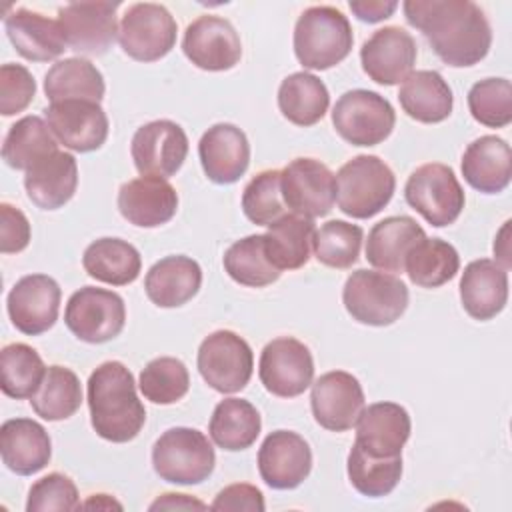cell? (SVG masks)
<instances>
[{"label":"cell","instance_id":"obj_1","mask_svg":"<svg viewBox=\"0 0 512 512\" xmlns=\"http://www.w3.org/2000/svg\"><path fill=\"white\" fill-rule=\"evenodd\" d=\"M402 8L408 24L424 34L444 64L464 68L486 58L492 30L478 4L470 0H408Z\"/></svg>","mask_w":512,"mask_h":512},{"label":"cell","instance_id":"obj_2","mask_svg":"<svg viewBox=\"0 0 512 512\" xmlns=\"http://www.w3.org/2000/svg\"><path fill=\"white\" fill-rule=\"evenodd\" d=\"M88 408L94 432L114 444L134 440L146 422L134 376L118 360L102 362L90 374Z\"/></svg>","mask_w":512,"mask_h":512},{"label":"cell","instance_id":"obj_3","mask_svg":"<svg viewBox=\"0 0 512 512\" xmlns=\"http://www.w3.org/2000/svg\"><path fill=\"white\" fill-rule=\"evenodd\" d=\"M352 26L334 6L306 8L294 26V54L308 70H328L352 50Z\"/></svg>","mask_w":512,"mask_h":512},{"label":"cell","instance_id":"obj_4","mask_svg":"<svg viewBox=\"0 0 512 512\" xmlns=\"http://www.w3.org/2000/svg\"><path fill=\"white\" fill-rule=\"evenodd\" d=\"M396 178L390 166L372 154L348 160L336 174L338 208L358 220L376 216L394 196Z\"/></svg>","mask_w":512,"mask_h":512},{"label":"cell","instance_id":"obj_5","mask_svg":"<svg viewBox=\"0 0 512 512\" xmlns=\"http://www.w3.org/2000/svg\"><path fill=\"white\" fill-rule=\"evenodd\" d=\"M342 302L356 322L390 326L408 306V288L394 274L360 268L346 278Z\"/></svg>","mask_w":512,"mask_h":512},{"label":"cell","instance_id":"obj_6","mask_svg":"<svg viewBox=\"0 0 512 512\" xmlns=\"http://www.w3.org/2000/svg\"><path fill=\"white\" fill-rule=\"evenodd\" d=\"M214 464V448L196 428H170L152 446L154 472L170 484H200L212 474Z\"/></svg>","mask_w":512,"mask_h":512},{"label":"cell","instance_id":"obj_7","mask_svg":"<svg viewBox=\"0 0 512 512\" xmlns=\"http://www.w3.org/2000/svg\"><path fill=\"white\" fill-rule=\"evenodd\" d=\"M404 198L436 228L454 224L466 202L454 170L440 162L418 166L406 180Z\"/></svg>","mask_w":512,"mask_h":512},{"label":"cell","instance_id":"obj_8","mask_svg":"<svg viewBox=\"0 0 512 512\" xmlns=\"http://www.w3.org/2000/svg\"><path fill=\"white\" fill-rule=\"evenodd\" d=\"M334 130L352 146L384 142L396 124L392 104L378 92L356 88L344 92L332 108Z\"/></svg>","mask_w":512,"mask_h":512},{"label":"cell","instance_id":"obj_9","mask_svg":"<svg viewBox=\"0 0 512 512\" xmlns=\"http://www.w3.org/2000/svg\"><path fill=\"white\" fill-rule=\"evenodd\" d=\"M198 372L220 394L240 392L252 378L254 354L250 344L232 330L208 334L198 348Z\"/></svg>","mask_w":512,"mask_h":512},{"label":"cell","instance_id":"obj_10","mask_svg":"<svg viewBox=\"0 0 512 512\" xmlns=\"http://www.w3.org/2000/svg\"><path fill=\"white\" fill-rule=\"evenodd\" d=\"M64 322L78 340L102 344L122 332L126 306L122 296L112 290L84 286L68 298Z\"/></svg>","mask_w":512,"mask_h":512},{"label":"cell","instance_id":"obj_11","mask_svg":"<svg viewBox=\"0 0 512 512\" xmlns=\"http://www.w3.org/2000/svg\"><path fill=\"white\" fill-rule=\"evenodd\" d=\"M176 32V20L162 4L138 2L120 20L118 42L132 60L156 62L174 48Z\"/></svg>","mask_w":512,"mask_h":512},{"label":"cell","instance_id":"obj_12","mask_svg":"<svg viewBox=\"0 0 512 512\" xmlns=\"http://www.w3.org/2000/svg\"><path fill=\"white\" fill-rule=\"evenodd\" d=\"M286 208L304 218L326 216L336 202V176L316 158H296L280 170Z\"/></svg>","mask_w":512,"mask_h":512},{"label":"cell","instance_id":"obj_13","mask_svg":"<svg viewBox=\"0 0 512 512\" xmlns=\"http://www.w3.org/2000/svg\"><path fill=\"white\" fill-rule=\"evenodd\" d=\"M258 376L264 388L280 398L300 396L314 378V360L308 346L292 336L274 338L260 354Z\"/></svg>","mask_w":512,"mask_h":512},{"label":"cell","instance_id":"obj_14","mask_svg":"<svg viewBox=\"0 0 512 512\" xmlns=\"http://www.w3.org/2000/svg\"><path fill=\"white\" fill-rule=\"evenodd\" d=\"M118 2H72L58 10V24L70 50L102 56L118 36Z\"/></svg>","mask_w":512,"mask_h":512},{"label":"cell","instance_id":"obj_15","mask_svg":"<svg viewBox=\"0 0 512 512\" xmlns=\"http://www.w3.org/2000/svg\"><path fill=\"white\" fill-rule=\"evenodd\" d=\"M130 154L140 176L170 178L186 160L188 136L172 120H152L134 132Z\"/></svg>","mask_w":512,"mask_h":512},{"label":"cell","instance_id":"obj_16","mask_svg":"<svg viewBox=\"0 0 512 512\" xmlns=\"http://www.w3.org/2000/svg\"><path fill=\"white\" fill-rule=\"evenodd\" d=\"M184 56L202 70L224 72L242 58V42L236 28L220 16H200L186 26L182 38Z\"/></svg>","mask_w":512,"mask_h":512},{"label":"cell","instance_id":"obj_17","mask_svg":"<svg viewBox=\"0 0 512 512\" xmlns=\"http://www.w3.org/2000/svg\"><path fill=\"white\" fill-rule=\"evenodd\" d=\"M60 286L48 274H28L8 292L6 308L16 330L38 336L54 326L60 310Z\"/></svg>","mask_w":512,"mask_h":512},{"label":"cell","instance_id":"obj_18","mask_svg":"<svg viewBox=\"0 0 512 512\" xmlns=\"http://www.w3.org/2000/svg\"><path fill=\"white\" fill-rule=\"evenodd\" d=\"M310 406L314 420L322 428L344 432L356 426L364 410V390L350 372L332 370L312 382Z\"/></svg>","mask_w":512,"mask_h":512},{"label":"cell","instance_id":"obj_19","mask_svg":"<svg viewBox=\"0 0 512 512\" xmlns=\"http://www.w3.org/2000/svg\"><path fill=\"white\" fill-rule=\"evenodd\" d=\"M44 116L56 140L74 152L98 150L108 138V116L100 102H50V106L44 110Z\"/></svg>","mask_w":512,"mask_h":512},{"label":"cell","instance_id":"obj_20","mask_svg":"<svg viewBox=\"0 0 512 512\" xmlns=\"http://www.w3.org/2000/svg\"><path fill=\"white\" fill-rule=\"evenodd\" d=\"M312 470V450L308 442L292 430L270 432L258 450V472L274 490L300 486Z\"/></svg>","mask_w":512,"mask_h":512},{"label":"cell","instance_id":"obj_21","mask_svg":"<svg viewBox=\"0 0 512 512\" xmlns=\"http://www.w3.org/2000/svg\"><path fill=\"white\" fill-rule=\"evenodd\" d=\"M416 42L400 26L376 30L360 48L362 70L382 86L400 84L416 64Z\"/></svg>","mask_w":512,"mask_h":512},{"label":"cell","instance_id":"obj_22","mask_svg":"<svg viewBox=\"0 0 512 512\" xmlns=\"http://www.w3.org/2000/svg\"><path fill=\"white\" fill-rule=\"evenodd\" d=\"M198 156L208 180L216 184H234L248 170L250 144L238 126L220 122L202 134Z\"/></svg>","mask_w":512,"mask_h":512},{"label":"cell","instance_id":"obj_23","mask_svg":"<svg viewBox=\"0 0 512 512\" xmlns=\"http://www.w3.org/2000/svg\"><path fill=\"white\" fill-rule=\"evenodd\" d=\"M118 210L134 226L156 228L174 218L178 194L166 178L140 176L120 186Z\"/></svg>","mask_w":512,"mask_h":512},{"label":"cell","instance_id":"obj_24","mask_svg":"<svg viewBox=\"0 0 512 512\" xmlns=\"http://www.w3.org/2000/svg\"><path fill=\"white\" fill-rule=\"evenodd\" d=\"M410 430L412 422L404 406L396 402H376L362 410L356 422L354 444H358L370 456H402Z\"/></svg>","mask_w":512,"mask_h":512},{"label":"cell","instance_id":"obj_25","mask_svg":"<svg viewBox=\"0 0 512 512\" xmlns=\"http://www.w3.org/2000/svg\"><path fill=\"white\" fill-rule=\"evenodd\" d=\"M0 454L10 472L32 476L50 462L52 442L40 422L32 418H12L0 428Z\"/></svg>","mask_w":512,"mask_h":512},{"label":"cell","instance_id":"obj_26","mask_svg":"<svg viewBox=\"0 0 512 512\" xmlns=\"http://www.w3.org/2000/svg\"><path fill=\"white\" fill-rule=\"evenodd\" d=\"M460 302L474 320H490L508 302V270L496 260H472L460 278Z\"/></svg>","mask_w":512,"mask_h":512},{"label":"cell","instance_id":"obj_27","mask_svg":"<svg viewBox=\"0 0 512 512\" xmlns=\"http://www.w3.org/2000/svg\"><path fill=\"white\" fill-rule=\"evenodd\" d=\"M4 30L16 52L32 62L56 60L68 46L58 20L34 10L18 8L4 16Z\"/></svg>","mask_w":512,"mask_h":512},{"label":"cell","instance_id":"obj_28","mask_svg":"<svg viewBox=\"0 0 512 512\" xmlns=\"http://www.w3.org/2000/svg\"><path fill=\"white\" fill-rule=\"evenodd\" d=\"M78 164L70 152H54L38 160L24 176L28 198L42 210L62 208L76 192Z\"/></svg>","mask_w":512,"mask_h":512},{"label":"cell","instance_id":"obj_29","mask_svg":"<svg viewBox=\"0 0 512 512\" xmlns=\"http://www.w3.org/2000/svg\"><path fill=\"white\" fill-rule=\"evenodd\" d=\"M202 284V268L190 256H166L158 260L144 278V290L152 304L178 308L192 300Z\"/></svg>","mask_w":512,"mask_h":512},{"label":"cell","instance_id":"obj_30","mask_svg":"<svg viewBox=\"0 0 512 512\" xmlns=\"http://www.w3.org/2000/svg\"><path fill=\"white\" fill-rule=\"evenodd\" d=\"M462 176L478 192L498 194L512 178V150L498 136H480L462 154Z\"/></svg>","mask_w":512,"mask_h":512},{"label":"cell","instance_id":"obj_31","mask_svg":"<svg viewBox=\"0 0 512 512\" xmlns=\"http://www.w3.org/2000/svg\"><path fill=\"white\" fill-rule=\"evenodd\" d=\"M426 238L410 216H388L372 226L366 240V260L382 272H404L408 252Z\"/></svg>","mask_w":512,"mask_h":512},{"label":"cell","instance_id":"obj_32","mask_svg":"<svg viewBox=\"0 0 512 512\" xmlns=\"http://www.w3.org/2000/svg\"><path fill=\"white\" fill-rule=\"evenodd\" d=\"M402 110L416 122L438 124L452 114L454 96L448 82L436 70L410 72L398 90Z\"/></svg>","mask_w":512,"mask_h":512},{"label":"cell","instance_id":"obj_33","mask_svg":"<svg viewBox=\"0 0 512 512\" xmlns=\"http://www.w3.org/2000/svg\"><path fill=\"white\" fill-rule=\"evenodd\" d=\"M314 232V222L298 214H284L272 222L264 234V248L272 266L280 272L302 268L310 258Z\"/></svg>","mask_w":512,"mask_h":512},{"label":"cell","instance_id":"obj_34","mask_svg":"<svg viewBox=\"0 0 512 512\" xmlns=\"http://www.w3.org/2000/svg\"><path fill=\"white\" fill-rule=\"evenodd\" d=\"M82 266L88 276L98 282L126 286L138 278L142 258L140 252L122 238H100L84 250Z\"/></svg>","mask_w":512,"mask_h":512},{"label":"cell","instance_id":"obj_35","mask_svg":"<svg viewBox=\"0 0 512 512\" xmlns=\"http://www.w3.org/2000/svg\"><path fill=\"white\" fill-rule=\"evenodd\" d=\"M260 428L262 420L256 406L242 398L220 400L208 424L212 442L228 452L250 448L256 442Z\"/></svg>","mask_w":512,"mask_h":512},{"label":"cell","instance_id":"obj_36","mask_svg":"<svg viewBox=\"0 0 512 512\" xmlns=\"http://www.w3.org/2000/svg\"><path fill=\"white\" fill-rule=\"evenodd\" d=\"M330 106L326 84L310 72H294L286 76L278 88V108L282 116L296 126H312L320 122Z\"/></svg>","mask_w":512,"mask_h":512},{"label":"cell","instance_id":"obj_37","mask_svg":"<svg viewBox=\"0 0 512 512\" xmlns=\"http://www.w3.org/2000/svg\"><path fill=\"white\" fill-rule=\"evenodd\" d=\"M102 72L86 58H64L52 64L44 76V92L50 102L60 100H92L104 98Z\"/></svg>","mask_w":512,"mask_h":512},{"label":"cell","instance_id":"obj_38","mask_svg":"<svg viewBox=\"0 0 512 512\" xmlns=\"http://www.w3.org/2000/svg\"><path fill=\"white\" fill-rule=\"evenodd\" d=\"M58 152V140L52 134L48 122L40 116H24L10 126L4 144L2 158L10 168L30 170L38 160Z\"/></svg>","mask_w":512,"mask_h":512},{"label":"cell","instance_id":"obj_39","mask_svg":"<svg viewBox=\"0 0 512 512\" xmlns=\"http://www.w3.org/2000/svg\"><path fill=\"white\" fill-rule=\"evenodd\" d=\"M460 268L456 248L440 238L420 240L406 256L404 272L420 288H438L450 282Z\"/></svg>","mask_w":512,"mask_h":512},{"label":"cell","instance_id":"obj_40","mask_svg":"<svg viewBox=\"0 0 512 512\" xmlns=\"http://www.w3.org/2000/svg\"><path fill=\"white\" fill-rule=\"evenodd\" d=\"M30 404L32 410L48 422L74 416L82 404L80 378L66 366H48L38 390L30 398Z\"/></svg>","mask_w":512,"mask_h":512},{"label":"cell","instance_id":"obj_41","mask_svg":"<svg viewBox=\"0 0 512 512\" xmlns=\"http://www.w3.org/2000/svg\"><path fill=\"white\" fill-rule=\"evenodd\" d=\"M44 374H46V366L40 354L32 346L24 342H14L2 348L0 388L6 396L16 400L32 398Z\"/></svg>","mask_w":512,"mask_h":512},{"label":"cell","instance_id":"obj_42","mask_svg":"<svg viewBox=\"0 0 512 512\" xmlns=\"http://www.w3.org/2000/svg\"><path fill=\"white\" fill-rule=\"evenodd\" d=\"M224 270L234 282L250 288H262L280 278V270L266 256L264 234L236 240L224 254Z\"/></svg>","mask_w":512,"mask_h":512},{"label":"cell","instance_id":"obj_43","mask_svg":"<svg viewBox=\"0 0 512 512\" xmlns=\"http://www.w3.org/2000/svg\"><path fill=\"white\" fill-rule=\"evenodd\" d=\"M346 470L350 484L362 496L380 498L398 486L402 476V456L378 458L366 454L358 444H352Z\"/></svg>","mask_w":512,"mask_h":512},{"label":"cell","instance_id":"obj_44","mask_svg":"<svg viewBox=\"0 0 512 512\" xmlns=\"http://www.w3.org/2000/svg\"><path fill=\"white\" fill-rule=\"evenodd\" d=\"M364 232L346 220H330L314 232L312 250L320 264L330 268H350L360 256Z\"/></svg>","mask_w":512,"mask_h":512},{"label":"cell","instance_id":"obj_45","mask_svg":"<svg viewBox=\"0 0 512 512\" xmlns=\"http://www.w3.org/2000/svg\"><path fill=\"white\" fill-rule=\"evenodd\" d=\"M138 386L146 400L166 406L186 396L190 388V374L182 360L160 356L142 368Z\"/></svg>","mask_w":512,"mask_h":512},{"label":"cell","instance_id":"obj_46","mask_svg":"<svg viewBox=\"0 0 512 512\" xmlns=\"http://www.w3.org/2000/svg\"><path fill=\"white\" fill-rule=\"evenodd\" d=\"M468 108L476 122L504 128L512 122V86L506 78H484L468 92Z\"/></svg>","mask_w":512,"mask_h":512},{"label":"cell","instance_id":"obj_47","mask_svg":"<svg viewBox=\"0 0 512 512\" xmlns=\"http://www.w3.org/2000/svg\"><path fill=\"white\" fill-rule=\"evenodd\" d=\"M242 210L246 218L260 226H270L286 212L280 186V170L258 172L242 192Z\"/></svg>","mask_w":512,"mask_h":512},{"label":"cell","instance_id":"obj_48","mask_svg":"<svg viewBox=\"0 0 512 512\" xmlns=\"http://www.w3.org/2000/svg\"><path fill=\"white\" fill-rule=\"evenodd\" d=\"M80 496L76 484L60 474L52 472L36 480L28 492L26 512H50V510H76L80 508Z\"/></svg>","mask_w":512,"mask_h":512},{"label":"cell","instance_id":"obj_49","mask_svg":"<svg viewBox=\"0 0 512 512\" xmlns=\"http://www.w3.org/2000/svg\"><path fill=\"white\" fill-rule=\"evenodd\" d=\"M36 96V82L22 64H2L0 68V112L12 116L28 108Z\"/></svg>","mask_w":512,"mask_h":512},{"label":"cell","instance_id":"obj_50","mask_svg":"<svg viewBox=\"0 0 512 512\" xmlns=\"http://www.w3.org/2000/svg\"><path fill=\"white\" fill-rule=\"evenodd\" d=\"M30 242V222L22 210L2 202L0 204V252H22Z\"/></svg>","mask_w":512,"mask_h":512},{"label":"cell","instance_id":"obj_51","mask_svg":"<svg viewBox=\"0 0 512 512\" xmlns=\"http://www.w3.org/2000/svg\"><path fill=\"white\" fill-rule=\"evenodd\" d=\"M212 510H234V512H262L266 508L262 492L252 484H230L218 492L214 502L210 504Z\"/></svg>","mask_w":512,"mask_h":512},{"label":"cell","instance_id":"obj_52","mask_svg":"<svg viewBox=\"0 0 512 512\" xmlns=\"http://www.w3.org/2000/svg\"><path fill=\"white\" fill-rule=\"evenodd\" d=\"M348 6L358 20L374 24V22H382V20L390 18L394 14V10L398 8V2H394V0H388V2H384V0H350Z\"/></svg>","mask_w":512,"mask_h":512},{"label":"cell","instance_id":"obj_53","mask_svg":"<svg viewBox=\"0 0 512 512\" xmlns=\"http://www.w3.org/2000/svg\"><path fill=\"white\" fill-rule=\"evenodd\" d=\"M194 508L206 510L208 506L198 498H192L188 494H174V492L162 494L150 504V510H194Z\"/></svg>","mask_w":512,"mask_h":512},{"label":"cell","instance_id":"obj_54","mask_svg":"<svg viewBox=\"0 0 512 512\" xmlns=\"http://www.w3.org/2000/svg\"><path fill=\"white\" fill-rule=\"evenodd\" d=\"M508 230H510V220L504 222L502 230L498 232L496 236V242H494V256H496V262L502 266V268H510L512 260H510V250H508Z\"/></svg>","mask_w":512,"mask_h":512},{"label":"cell","instance_id":"obj_55","mask_svg":"<svg viewBox=\"0 0 512 512\" xmlns=\"http://www.w3.org/2000/svg\"><path fill=\"white\" fill-rule=\"evenodd\" d=\"M82 506H84V508H94V506H96V508H112V506H114V508H122V506H120L118 502H114L108 494H94V496H92L90 500H86Z\"/></svg>","mask_w":512,"mask_h":512}]
</instances>
